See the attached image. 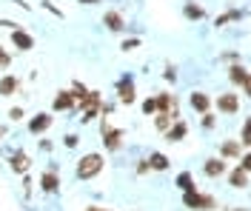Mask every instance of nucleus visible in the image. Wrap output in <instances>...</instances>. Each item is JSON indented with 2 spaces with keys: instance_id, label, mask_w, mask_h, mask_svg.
Here are the masks:
<instances>
[{
  "instance_id": "f257e3e1",
  "label": "nucleus",
  "mask_w": 251,
  "mask_h": 211,
  "mask_svg": "<svg viewBox=\"0 0 251 211\" xmlns=\"http://www.w3.org/2000/svg\"><path fill=\"white\" fill-rule=\"evenodd\" d=\"M183 206L191 211H211V209H217V200L211 194L197 191V188H188V191H183Z\"/></svg>"
},
{
  "instance_id": "f03ea898",
  "label": "nucleus",
  "mask_w": 251,
  "mask_h": 211,
  "mask_svg": "<svg viewBox=\"0 0 251 211\" xmlns=\"http://www.w3.org/2000/svg\"><path fill=\"white\" fill-rule=\"evenodd\" d=\"M103 154H86V157H80V163H77V180H92V177H97L100 171H103Z\"/></svg>"
},
{
  "instance_id": "7ed1b4c3",
  "label": "nucleus",
  "mask_w": 251,
  "mask_h": 211,
  "mask_svg": "<svg viewBox=\"0 0 251 211\" xmlns=\"http://www.w3.org/2000/svg\"><path fill=\"white\" fill-rule=\"evenodd\" d=\"M100 109H103V100H100V92H89L86 97L80 100V112H83V120H86V123H89V120H94Z\"/></svg>"
},
{
  "instance_id": "20e7f679",
  "label": "nucleus",
  "mask_w": 251,
  "mask_h": 211,
  "mask_svg": "<svg viewBox=\"0 0 251 211\" xmlns=\"http://www.w3.org/2000/svg\"><path fill=\"white\" fill-rule=\"evenodd\" d=\"M217 112L237 114L240 112V94H217Z\"/></svg>"
},
{
  "instance_id": "39448f33",
  "label": "nucleus",
  "mask_w": 251,
  "mask_h": 211,
  "mask_svg": "<svg viewBox=\"0 0 251 211\" xmlns=\"http://www.w3.org/2000/svg\"><path fill=\"white\" fill-rule=\"evenodd\" d=\"M100 131H103L106 148H109V151H117V148H120V140H123V131H120V129H111L109 123H103V126H100Z\"/></svg>"
},
{
  "instance_id": "423d86ee",
  "label": "nucleus",
  "mask_w": 251,
  "mask_h": 211,
  "mask_svg": "<svg viewBox=\"0 0 251 211\" xmlns=\"http://www.w3.org/2000/svg\"><path fill=\"white\" fill-rule=\"evenodd\" d=\"M117 97H120V103H126V106L134 103L137 94H134V80H131V77H123V80L117 83Z\"/></svg>"
},
{
  "instance_id": "0eeeda50",
  "label": "nucleus",
  "mask_w": 251,
  "mask_h": 211,
  "mask_svg": "<svg viewBox=\"0 0 251 211\" xmlns=\"http://www.w3.org/2000/svg\"><path fill=\"white\" fill-rule=\"evenodd\" d=\"M12 46L20 51H29V49H34V37L26 34L23 29H12Z\"/></svg>"
},
{
  "instance_id": "6e6552de",
  "label": "nucleus",
  "mask_w": 251,
  "mask_h": 211,
  "mask_svg": "<svg viewBox=\"0 0 251 211\" xmlns=\"http://www.w3.org/2000/svg\"><path fill=\"white\" fill-rule=\"evenodd\" d=\"M49 126H51V114H46V112L34 114V117L29 120V131H31V134H43Z\"/></svg>"
},
{
  "instance_id": "1a4fd4ad",
  "label": "nucleus",
  "mask_w": 251,
  "mask_h": 211,
  "mask_svg": "<svg viewBox=\"0 0 251 211\" xmlns=\"http://www.w3.org/2000/svg\"><path fill=\"white\" fill-rule=\"evenodd\" d=\"M188 103H191V109H194V112H200V114H205L208 109H211V97H208L205 92H191Z\"/></svg>"
},
{
  "instance_id": "9d476101",
  "label": "nucleus",
  "mask_w": 251,
  "mask_h": 211,
  "mask_svg": "<svg viewBox=\"0 0 251 211\" xmlns=\"http://www.w3.org/2000/svg\"><path fill=\"white\" fill-rule=\"evenodd\" d=\"M228 186H231V188H246V186H249V171H246L243 165L231 168V171H228Z\"/></svg>"
},
{
  "instance_id": "9b49d317",
  "label": "nucleus",
  "mask_w": 251,
  "mask_h": 211,
  "mask_svg": "<svg viewBox=\"0 0 251 211\" xmlns=\"http://www.w3.org/2000/svg\"><path fill=\"white\" fill-rule=\"evenodd\" d=\"M9 163H12V171H17V174H26L29 171V154L26 151H15L12 157H9Z\"/></svg>"
},
{
  "instance_id": "f8f14e48",
  "label": "nucleus",
  "mask_w": 251,
  "mask_h": 211,
  "mask_svg": "<svg viewBox=\"0 0 251 211\" xmlns=\"http://www.w3.org/2000/svg\"><path fill=\"white\" fill-rule=\"evenodd\" d=\"M75 103H77V97L72 92H60L54 97V112H69V109H75Z\"/></svg>"
},
{
  "instance_id": "ddd939ff",
  "label": "nucleus",
  "mask_w": 251,
  "mask_h": 211,
  "mask_svg": "<svg viewBox=\"0 0 251 211\" xmlns=\"http://www.w3.org/2000/svg\"><path fill=\"white\" fill-rule=\"evenodd\" d=\"M186 134H188V126L183 123V120H174V126L166 131V140H169V143H180Z\"/></svg>"
},
{
  "instance_id": "4468645a",
  "label": "nucleus",
  "mask_w": 251,
  "mask_h": 211,
  "mask_svg": "<svg viewBox=\"0 0 251 211\" xmlns=\"http://www.w3.org/2000/svg\"><path fill=\"white\" fill-rule=\"evenodd\" d=\"M205 174H208V177H223V174H226V160H223V157L205 160Z\"/></svg>"
},
{
  "instance_id": "2eb2a0df",
  "label": "nucleus",
  "mask_w": 251,
  "mask_h": 211,
  "mask_svg": "<svg viewBox=\"0 0 251 211\" xmlns=\"http://www.w3.org/2000/svg\"><path fill=\"white\" fill-rule=\"evenodd\" d=\"M40 188H43L46 194H54V191L60 188V177H57L54 171H46V174L40 177Z\"/></svg>"
},
{
  "instance_id": "dca6fc26",
  "label": "nucleus",
  "mask_w": 251,
  "mask_h": 211,
  "mask_svg": "<svg viewBox=\"0 0 251 211\" xmlns=\"http://www.w3.org/2000/svg\"><path fill=\"white\" fill-rule=\"evenodd\" d=\"M103 23L109 26L111 32H123L126 29V20H123L120 12H106V15H103Z\"/></svg>"
},
{
  "instance_id": "f3484780",
  "label": "nucleus",
  "mask_w": 251,
  "mask_h": 211,
  "mask_svg": "<svg viewBox=\"0 0 251 211\" xmlns=\"http://www.w3.org/2000/svg\"><path fill=\"white\" fill-rule=\"evenodd\" d=\"M246 77H249V69H246V66L234 63L231 69H228V80L234 83V86H243V83H246Z\"/></svg>"
},
{
  "instance_id": "a211bd4d",
  "label": "nucleus",
  "mask_w": 251,
  "mask_h": 211,
  "mask_svg": "<svg viewBox=\"0 0 251 211\" xmlns=\"http://www.w3.org/2000/svg\"><path fill=\"white\" fill-rule=\"evenodd\" d=\"M240 146H243V143L226 140V143H223V148H220V157H223V160H234V157H240Z\"/></svg>"
},
{
  "instance_id": "6ab92c4d",
  "label": "nucleus",
  "mask_w": 251,
  "mask_h": 211,
  "mask_svg": "<svg viewBox=\"0 0 251 211\" xmlns=\"http://www.w3.org/2000/svg\"><path fill=\"white\" fill-rule=\"evenodd\" d=\"M149 165H151L154 171H166V168H169V157L160 154V151H151V154H149Z\"/></svg>"
},
{
  "instance_id": "aec40b11",
  "label": "nucleus",
  "mask_w": 251,
  "mask_h": 211,
  "mask_svg": "<svg viewBox=\"0 0 251 211\" xmlns=\"http://www.w3.org/2000/svg\"><path fill=\"white\" fill-rule=\"evenodd\" d=\"M174 117H177V114H172V112H157L154 114V126L160 131H169V129H172V120H174Z\"/></svg>"
},
{
  "instance_id": "412c9836",
  "label": "nucleus",
  "mask_w": 251,
  "mask_h": 211,
  "mask_svg": "<svg viewBox=\"0 0 251 211\" xmlns=\"http://www.w3.org/2000/svg\"><path fill=\"white\" fill-rule=\"evenodd\" d=\"M174 186H177L180 191L194 188V174H191V171H180V174H177V180H174Z\"/></svg>"
},
{
  "instance_id": "4be33fe9",
  "label": "nucleus",
  "mask_w": 251,
  "mask_h": 211,
  "mask_svg": "<svg viewBox=\"0 0 251 211\" xmlns=\"http://www.w3.org/2000/svg\"><path fill=\"white\" fill-rule=\"evenodd\" d=\"M15 92H17V80L12 74H6V77L0 80V94H3V97H12Z\"/></svg>"
},
{
  "instance_id": "5701e85b",
  "label": "nucleus",
  "mask_w": 251,
  "mask_h": 211,
  "mask_svg": "<svg viewBox=\"0 0 251 211\" xmlns=\"http://www.w3.org/2000/svg\"><path fill=\"white\" fill-rule=\"evenodd\" d=\"M183 15H186L188 20H203L205 12H203V6H197V3H186V6H183Z\"/></svg>"
},
{
  "instance_id": "b1692460",
  "label": "nucleus",
  "mask_w": 251,
  "mask_h": 211,
  "mask_svg": "<svg viewBox=\"0 0 251 211\" xmlns=\"http://www.w3.org/2000/svg\"><path fill=\"white\" fill-rule=\"evenodd\" d=\"M240 17H243V12H240V9H231V12L220 15L217 20H214V26H226V23H231V20H240Z\"/></svg>"
},
{
  "instance_id": "393cba45",
  "label": "nucleus",
  "mask_w": 251,
  "mask_h": 211,
  "mask_svg": "<svg viewBox=\"0 0 251 211\" xmlns=\"http://www.w3.org/2000/svg\"><path fill=\"white\" fill-rule=\"evenodd\" d=\"M157 112H172V106H174V100L169 97V94H157Z\"/></svg>"
},
{
  "instance_id": "a878e982",
  "label": "nucleus",
  "mask_w": 251,
  "mask_h": 211,
  "mask_svg": "<svg viewBox=\"0 0 251 211\" xmlns=\"http://www.w3.org/2000/svg\"><path fill=\"white\" fill-rule=\"evenodd\" d=\"M240 143H243V146H251V117H246V123H243V131H240Z\"/></svg>"
},
{
  "instance_id": "bb28decb",
  "label": "nucleus",
  "mask_w": 251,
  "mask_h": 211,
  "mask_svg": "<svg viewBox=\"0 0 251 211\" xmlns=\"http://www.w3.org/2000/svg\"><path fill=\"white\" fill-rule=\"evenodd\" d=\"M72 94H75V97H77V103H80V100L89 94V89H86L83 83H75V86H72Z\"/></svg>"
},
{
  "instance_id": "cd10ccee",
  "label": "nucleus",
  "mask_w": 251,
  "mask_h": 211,
  "mask_svg": "<svg viewBox=\"0 0 251 211\" xmlns=\"http://www.w3.org/2000/svg\"><path fill=\"white\" fill-rule=\"evenodd\" d=\"M143 114H157V100L154 97L143 100Z\"/></svg>"
},
{
  "instance_id": "c85d7f7f",
  "label": "nucleus",
  "mask_w": 251,
  "mask_h": 211,
  "mask_svg": "<svg viewBox=\"0 0 251 211\" xmlns=\"http://www.w3.org/2000/svg\"><path fill=\"white\" fill-rule=\"evenodd\" d=\"M203 129H214V114L211 112L203 114Z\"/></svg>"
},
{
  "instance_id": "c756f323",
  "label": "nucleus",
  "mask_w": 251,
  "mask_h": 211,
  "mask_svg": "<svg viewBox=\"0 0 251 211\" xmlns=\"http://www.w3.org/2000/svg\"><path fill=\"white\" fill-rule=\"evenodd\" d=\"M63 146H66V148H75V146H77V137H75V134H66V137H63Z\"/></svg>"
},
{
  "instance_id": "7c9ffc66",
  "label": "nucleus",
  "mask_w": 251,
  "mask_h": 211,
  "mask_svg": "<svg viewBox=\"0 0 251 211\" xmlns=\"http://www.w3.org/2000/svg\"><path fill=\"white\" fill-rule=\"evenodd\" d=\"M9 63H12V57H9V51H6V49H0V69H6Z\"/></svg>"
},
{
  "instance_id": "2f4dec72",
  "label": "nucleus",
  "mask_w": 251,
  "mask_h": 211,
  "mask_svg": "<svg viewBox=\"0 0 251 211\" xmlns=\"http://www.w3.org/2000/svg\"><path fill=\"white\" fill-rule=\"evenodd\" d=\"M163 77H166V80H169V83H174V80H177V71H174L172 66H169V69L163 71Z\"/></svg>"
},
{
  "instance_id": "473e14b6",
  "label": "nucleus",
  "mask_w": 251,
  "mask_h": 211,
  "mask_svg": "<svg viewBox=\"0 0 251 211\" xmlns=\"http://www.w3.org/2000/svg\"><path fill=\"white\" fill-rule=\"evenodd\" d=\"M137 46H140V40H126V43H123V49H126V51L137 49Z\"/></svg>"
},
{
  "instance_id": "72a5a7b5",
  "label": "nucleus",
  "mask_w": 251,
  "mask_h": 211,
  "mask_svg": "<svg viewBox=\"0 0 251 211\" xmlns=\"http://www.w3.org/2000/svg\"><path fill=\"white\" fill-rule=\"evenodd\" d=\"M243 92H246V97H251V71H249V77H246V83H243Z\"/></svg>"
},
{
  "instance_id": "f704fd0d",
  "label": "nucleus",
  "mask_w": 251,
  "mask_h": 211,
  "mask_svg": "<svg viewBox=\"0 0 251 211\" xmlns=\"http://www.w3.org/2000/svg\"><path fill=\"white\" fill-rule=\"evenodd\" d=\"M240 165H243V168H246V171H251V154H246V157H243V160H240Z\"/></svg>"
},
{
  "instance_id": "c9c22d12",
  "label": "nucleus",
  "mask_w": 251,
  "mask_h": 211,
  "mask_svg": "<svg viewBox=\"0 0 251 211\" xmlns=\"http://www.w3.org/2000/svg\"><path fill=\"white\" fill-rule=\"evenodd\" d=\"M149 168H151V165H149V160H143L140 165H137V174H146V171H149Z\"/></svg>"
},
{
  "instance_id": "e433bc0d",
  "label": "nucleus",
  "mask_w": 251,
  "mask_h": 211,
  "mask_svg": "<svg viewBox=\"0 0 251 211\" xmlns=\"http://www.w3.org/2000/svg\"><path fill=\"white\" fill-rule=\"evenodd\" d=\"M9 117H12V120H20V117H23V109H12V112H9Z\"/></svg>"
},
{
  "instance_id": "4c0bfd02",
  "label": "nucleus",
  "mask_w": 251,
  "mask_h": 211,
  "mask_svg": "<svg viewBox=\"0 0 251 211\" xmlns=\"http://www.w3.org/2000/svg\"><path fill=\"white\" fill-rule=\"evenodd\" d=\"M0 29H17V23H9V20H0Z\"/></svg>"
},
{
  "instance_id": "58836bf2",
  "label": "nucleus",
  "mask_w": 251,
  "mask_h": 211,
  "mask_svg": "<svg viewBox=\"0 0 251 211\" xmlns=\"http://www.w3.org/2000/svg\"><path fill=\"white\" fill-rule=\"evenodd\" d=\"M77 3H83V6H92V3H97V0H77Z\"/></svg>"
},
{
  "instance_id": "ea45409f",
  "label": "nucleus",
  "mask_w": 251,
  "mask_h": 211,
  "mask_svg": "<svg viewBox=\"0 0 251 211\" xmlns=\"http://www.w3.org/2000/svg\"><path fill=\"white\" fill-rule=\"evenodd\" d=\"M231 211H249V209H231Z\"/></svg>"
},
{
  "instance_id": "a19ab883",
  "label": "nucleus",
  "mask_w": 251,
  "mask_h": 211,
  "mask_svg": "<svg viewBox=\"0 0 251 211\" xmlns=\"http://www.w3.org/2000/svg\"><path fill=\"white\" fill-rule=\"evenodd\" d=\"M89 211H103V209H89Z\"/></svg>"
},
{
  "instance_id": "79ce46f5",
  "label": "nucleus",
  "mask_w": 251,
  "mask_h": 211,
  "mask_svg": "<svg viewBox=\"0 0 251 211\" xmlns=\"http://www.w3.org/2000/svg\"><path fill=\"white\" fill-rule=\"evenodd\" d=\"M0 134H3V126H0Z\"/></svg>"
}]
</instances>
